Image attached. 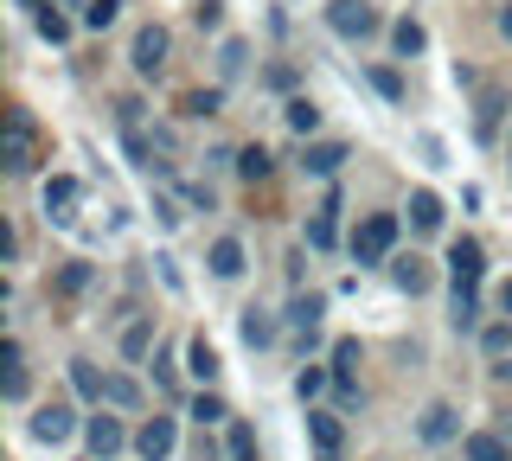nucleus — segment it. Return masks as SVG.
Listing matches in <instances>:
<instances>
[{"label":"nucleus","instance_id":"f257e3e1","mask_svg":"<svg viewBox=\"0 0 512 461\" xmlns=\"http://www.w3.org/2000/svg\"><path fill=\"white\" fill-rule=\"evenodd\" d=\"M0 167L7 173L39 167V122H32V109H20V103L7 109V129H0Z\"/></svg>","mask_w":512,"mask_h":461},{"label":"nucleus","instance_id":"f03ea898","mask_svg":"<svg viewBox=\"0 0 512 461\" xmlns=\"http://www.w3.org/2000/svg\"><path fill=\"white\" fill-rule=\"evenodd\" d=\"M397 250V212H365L359 231H352V263L372 269V263H391Z\"/></svg>","mask_w":512,"mask_h":461},{"label":"nucleus","instance_id":"7ed1b4c3","mask_svg":"<svg viewBox=\"0 0 512 461\" xmlns=\"http://www.w3.org/2000/svg\"><path fill=\"white\" fill-rule=\"evenodd\" d=\"M327 26H333L340 39L359 45V39H372L384 20H378V7H372V0H327Z\"/></svg>","mask_w":512,"mask_h":461},{"label":"nucleus","instance_id":"20e7f679","mask_svg":"<svg viewBox=\"0 0 512 461\" xmlns=\"http://www.w3.org/2000/svg\"><path fill=\"white\" fill-rule=\"evenodd\" d=\"M32 442H45V449H58V442H71L77 436V410L64 404V397H45L39 410H32Z\"/></svg>","mask_w":512,"mask_h":461},{"label":"nucleus","instance_id":"39448f33","mask_svg":"<svg viewBox=\"0 0 512 461\" xmlns=\"http://www.w3.org/2000/svg\"><path fill=\"white\" fill-rule=\"evenodd\" d=\"M167 52H173V33H167V26H141L128 65H135V77H160V71H167Z\"/></svg>","mask_w":512,"mask_h":461},{"label":"nucleus","instance_id":"423d86ee","mask_svg":"<svg viewBox=\"0 0 512 461\" xmlns=\"http://www.w3.org/2000/svg\"><path fill=\"white\" fill-rule=\"evenodd\" d=\"M480 276H487V250H480L474 237H455V244H448V282H455V289H480Z\"/></svg>","mask_w":512,"mask_h":461},{"label":"nucleus","instance_id":"0eeeda50","mask_svg":"<svg viewBox=\"0 0 512 461\" xmlns=\"http://www.w3.org/2000/svg\"><path fill=\"white\" fill-rule=\"evenodd\" d=\"M173 449H180V423L173 417H148L135 429V455L141 461H173Z\"/></svg>","mask_w":512,"mask_h":461},{"label":"nucleus","instance_id":"6e6552de","mask_svg":"<svg viewBox=\"0 0 512 461\" xmlns=\"http://www.w3.org/2000/svg\"><path fill=\"white\" fill-rule=\"evenodd\" d=\"M84 442H90V455H96V461H116L135 436L122 429V417H103V410H96V417H84Z\"/></svg>","mask_w":512,"mask_h":461},{"label":"nucleus","instance_id":"1a4fd4ad","mask_svg":"<svg viewBox=\"0 0 512 461\" xmlns=\"http://www.w3.org/2000/svg\"><path fill=\"white\" fill-rule=\"evenodd\" d=\"M77 199H84V180H71V173H52V180H45V218H52V225H71Z\"/></svg>","mask_w":512,"mask_h":461},{"label":"nucleus","instance_id":"9d476101","mask_svg":"<svg viewBox=\"0 0 512 461\" xmlns=\"http://www.w3.org/2000/svg\"><path fill=\"white\" fill-rule=\"evenodd\" d=\"M416 436H423L429 449L455 442V436H461V410H455V404H423V417H416Z\"/></svg>","mask_w":512,"mask_h":461},{"label":"nucleus","instance_id":"9b49d317","mask_svg":"<svg viewBox=\"0 0 512 461\" xmlns=\"http://www.w3.org/2000/svg\"><path fill=\"white\" fill-rule=\"evenodd\" d=\"M308 442H314V455H320V461H340V449H346L340 417H333V410H314V404H308Z\"/></svg>","mask_w":512,"mask_h":461},{"label":"nucleus","instance_id":"f8f14e48","mask_svg":"<svg viewBox=\"0 0 512 461\" xmlns=\"http://www.w3.org/2000/svg\"><path fill=\"white\" fill-rule=\"evenodd\" d=\"M346 161H352L346 141H308V154H301V173H314V180H333Z\"/></svg>","mask_w":512,"mask_h":461},{"label":"nucleus","instance_id":"ddd939ff","mask_svg":"<svg viewBox=\"0 0 512 461\" xmlns=\"http://www.w3.org/2000/svg\"><path fill=\"white\" fill-rule=\"evenodd\" d=\"M333 244H340V193H327V205L308 218V250H320V257H327Z\"/></svg>","mask_w":512,"mask_h":461},{"label":"nucleus","instance_id":"4468645a","mask_svg":"<svg viewBox=\"0 0 512 461\" xmlns=\"http://www.w3.org/2000/svg\"><path fill=\"white\" fill-rule=\"evenodd\" d=\"M186 372L199 378V391H205V385H218L224 365H218V346L205 340V333H192V340H186Z\"/></svg>","mask_w":512,"mask_h":461},{"label":"nucleus","instance_id":"2eb2a0df","mask_svg":"<svg viewBox=\"0 0 512 461\" xmlns=\"http://www.w3.org/2000/svg\"><path fill=\"white\" fill-rule=\"evenodd\" d=\"M237 333H244V346H256V353H263V346H276L282 321H276L269 308H244V314H237Z\"/></svg>","mask_w":512,"mask_h":461},{"label":"nucleus","instance_id":"dca6fc26","mask_svg":"<svg viewBox=\"0 0 512 461\" xmlns=\"http://www.w3.org/2000/svg\"><path fill=\"white\" fill-rule=\"evenodd\" d=\"M461 455L468 461H512V442L500 429H468V436H461Z\"/></svg>","mask_w":512,"mask_h":461},{"label":"nucleus","instance_id":"f3484780","mask_svg":"<svg viewBox=\"0 0 512 461\" xmlns=\"http://www.w3.org/2000/svg\"><path fill=\"white\" fill-rule=\"evenodd\" d=\"M205 263H212L218 282H237V276H244V244H237V237H218V244L205 250Z\"/></svg>","mask_w":512,"mask_h":461},{"label":"nucleus","instance_id":"a211bd4d","mask_svg":"<svg viewBox=\"0 0 512 461\" xmlns=\"http://www.w3.org/2000/svg\"><path fill=\"white\" fill-rule=\"evenodd\" d=\"M320 314H327V295H295V301H288V314H282V321H288V327H295V333H301V340H314V327H320Z\"/></svg>","mask_w":512,"mask_h":461},{"label":"nucleus","instance_id":"6ab92c4d","mask_svg":"<svg viewBox=\"0 0 512 461\" xmlns=\"http://www.w3.org/2000/svg\"><path fill=\"white\" fill-rule=\"evenodd\" d=\"M410 231H442V199L436 193H429V186H416V193H410Z\"/></svg>","mask_w":512,"mask_h":461},{"label":"nucleus","instance_id":"aec40b11","mask_svg":"<svg viewBox=\"0 0 512 461\" xmlns=\"http://www.w3.org/2000/svg\"><path fill=\"white\" fill-rule=\"evenodd\" d=\"M103 404L109 410H141V385L128 372H103Z\"/></svg>","mask_w":512,"mask_h":461},{"label":"nucleus","instance_id":"412c9836","mask_svg":"<svg viewBox=\"0 0 512 461\" xmlns=\"http://www.w3.org/2000/svg\"><path fill=\"white\" fill-rule=\"evenodd\" d=\"M186 417L199 423V429H218V423H231V404H224V397H218L212 385H205L199 397H192V410H186Z\"/></svg>","mask_w":512,"mask_h":461},{"label":"nucleus","instance_id":"4be33fe9","mask_svg":"<svg viewBox=\"0 0 512 461\" xmlns=\"http://www.w3.org/2000/svg\"><path fill=\"white\" fill-rule=\"evenodd\" d=\"M282 122H288L295 135H314V129H320V103H314V97H288V103H282Z\"/></svg>","mask_w":512,"mask_h":461},{"label":"nucleus","instance_id":"5701e85b","mask_svg":"<svg viewBox=\"0 0 512 461\" xmlns=\"http://www.w3.org/2000/svg\"><path fill=\"white\" fill-rule=\"evenodd\" d=\"M448 321H455V333H474L480 327V295L474 289H455V295H448Z\"/></svg>","mask_w":512,"mask_h":461},{"label":"nucleus","instance_id":"b1692460","mask_svg":"<svg viewBox=\"0 0 512 461\" xmlns=\"http://www.w3.org/2000/svg\"><path fill=\"white\" fill-rule=\"evenodd\" d=\"M237 173H244V180L256 186V180H269V173H276V154L263 148V141H250L244 154H237Z\"/></svg>","mask_w":512,"mask_h":461},{"label":"nucleus","instance_id":"393cba45","mask_svg":"<svg viewBox=\"0 0 512 461\" xmlns=\"http://www.w3.org/2000/svg\"><path fill=\"white\" fill-rule=\"evenodd\" d=\"M391 276H397V289H404V295H423V289H429V263H423V257H397Z\"/></svg>","mask_w":512,"mask_h":461},{"label":"nucleus","instance_id":"a878e982","mask_svg":"<svg viewBox=\"0 0 512 461\" xmlns=\"http://www.w3.org/2000/svg\"><path fill=\"white\" fill-rule=\"evenodd\" d=\"M391 45H397V58H416V52H423V45H429L423 20H410V13H404V20L391 26Z\"/></svg>","mask_w":512,"mask_h":461},{"label":"nucleus","instance_id":"bb28decb","mask_svg":"<svg viewBox=\"0 0 512 461\" xmlns=\"http://www.w3.org/2000/svg\"><path fill=\"white\" fill-rule=\"evenodd\" d=\"M218 109H224V90H186V97H180V116H192V122L218 116Z\"/></svg>","mask_w":512,"mask_h":461},{"label":"nucleus","instance_id":"cd10ccee","mask_svg":"<svg viewBox=\"0 0 512 461\" xmlns=\"http://www.w3.org/2000/svg\"><path fill=\"white\" fill-rule=\"evenodd\" d=\"M480 353H487V359H506L512 353V321H506V314L480 327Z\"/></svg>","mask_w":512,"mask_h":461},{"label":"nucleus","instance_id":"c85d7f7f","mask_svg":"<svg viewBox=\"0 0 512 461\" xmlns=\"http://www.w3.org/2000/svg\"><path fill=\"white\" fill-rule=\"evenodd\" d=\"M224 455H231V461H256V429L231 417V429H224Z\"/></svg>","mask_w":512,"mask_h":461},{"label":"nucleus","instance_id":"c756f323","mask_svg":"<svg viewBox=\"0 0 512 461\" xmlns=\"http://www.w3.org/2000/svg\"><path fill=\"white\" fill-rule=\"evenodd\" d=\"M327 385H333L327 365H301V372H295V397H301V404H314V397L327 391Z\"/></svg>","mask_w":512,"mask_h":461},{"label":"nucleus","instance_id":"7c9ffc66","mask_svg":"<svg viewBox=\"0 0 512 461\" xmlns=\"http://www.w3.org/2000/svg\"><path fill=\"white\" fill-rule=\"evenodd\" d=\"M71 385H77V397H90V404H103V372H96L90 359H71Z\"/></svg>","mask_w":512,"mask_h":461},{"label":"nucleus","instance_id":"2f4dec72","mask_svg":"<svg viewBox=\"0 0 512 461\" xmlns=\"http://www.w3.org/2000/svg\"><path fill=\"white\" fill-rule=\"evenodd\" d=\"M148 346H154V314H148V321H128V327H122V359H141Z\"/></svg>","mask_w":512,"mask_h":461},{"label":"nucleus","instance_id":"473e14b6","mask_svg":"<svg viewBox=\"0 0 512 461\" xmlns=\"http://www.w3.org/2000/svg\"><path fill=\"white\" fill-rule=\"evenodd\" d=\"M122 7H128V0H90V7H84V26H90V33H109V26L122 20Z\"/></svg>","mask_w":512,"mask_h":461},{"label":"nucleus","instance_id":"72a5a7b5","mask_svg":"<svg viewBox=\"0 0 512 461\" xmlns=\"http://www.w3.org/2000/svg\"><path fill=\"white\" fill-rule=\"evenodd\" d=\"M26 391H32L26 365H0V397H7V404H26Z\"/></svg>","mask_w":512,"mask_h":461},{"label":"nucleus","instance_id":"f704fd0d","mask_svg":"<svg viewBox=\"0 0 512 461\" xmlns=\"http://www.w3.org/2000/svg\"><path fill=\"white\" fill-rule=\"evenodd\" d=\"M500 109H506V97H500V90H487V97H480V116H474L480 141H493V129H500Z\"/></svg>","mask_w":512,"mask_h":461},{"label":"nucleus","instance_id":"c9c22d12","mask_svg":"<svg viewBox=\"0 0 512 461\" xmlns=\"http://www.w3.org/2000/svg\"><path fill=\"white\" fill-rule=\"evenodd\" d=\"M32 20H39V39H52V45H64V39H71V20H64L58 7H39Z\"/></svg>","mask_w":512,"mask_h":461},{"label":"nucleus","instance_id":"e433bc0d","mask_svg":"<svg viewBox=\"0 0 512 461\" xmlns=\"http://www.w3.org/2000/svg\"><path fill=\"white\" fill-rule=\"evenodd\" d=\"M365 77H372V90H378L384 103H404V77H397V71H384V65H372V71H365Z\"/></svg>","mask_w":512,"mask_h":461},{"label":"nucleus","instance_id":"4c0bfd02","mask_svg":"<svg viewBox=\"0 0 512 461\" xmlns=\"http://www.w3.org/2000/svg\"><path fill=\"white\" fill-rule=\"evenodd\" d=\"M90 289V263H64L58 269V295H84Z\"/></svg>","mask_w":512,"mask_h":461},{"label":"nucleus","instance_id":"58836bf2","mask_svg":"<svg viewBox=\"0 0 512 461\" xmlns=\"http://www.w3.org/2000/svg\"><path fill=\"white\" fill-rule=\"evenodd\" d=\"M218 71H224V77H237V71H244V45H237V39H224V52H218Z\"/></svg>","mask_w":512,"mask_h":461},{"label":"nucleus","instance_id":"ea45409f","mask_svg":"<svg viewBox=\"0 0 512 461\" xmlns=\"http://www.w3.org/2000/svg\"><path fill=\"white\" fill-rule=\"evenodd\" d=\"M263 84H269V90H295V65H269Z\"/></svg>","mask_w":512,"mask_h":461},{"label":"nucleus","instance_id":"a19ab883","mask_svg":"<svg viewBox=\"0 0 512 461\" xmlns=\"http://www.w3.org/2000/svg\"><path fill=\"white\" fill-rule=\"evenodd\" d=\"M154 378H160V385H167V391H173V385H180V365H173L167 353H154Z\"/></svg>","mask_w":512,"mask_h":461},{"label":"nucleus","instance_id":"79ce46f5","mask_svg":"<svg viewBox=\"0 0 512 461\" xmlns=\"http://www.w3.org/2000/svg\"><path fill=\"white\" fill-rule=\"evenodd\" d=\"M493 308H500L506 321H512V282H500V289H493Z\"/></svg>","mask_w":512,"mask_h":461},{"label":"nucleus","instance_id":"37998d69","mask_svg":"<svg viewBox=\"0 0 512 461\" xmlns=\"http://www.w3.org/2000/svg\"><path fill=\"white\" fill-rule=\"evenodd\" d=\"M493 26H500V39L512 45V0H506V7H500V20H493Z\"/></svg>","mask_w":512,"mask_h":461},{"label":"nucleus","instance_id":"c03bdc74","mask_svg":"<svg viewBox=\"0 0 512 461\" xmlns=\"http://www.w3.org/2000/svg\"><path fill=\"white\" fill-rule=\"evenodd\" d=\"M493 378H500V385H512V359H493Z\"/></svg>","mask_w":512,"mask_h":461},{"label":"nucleus","instance_id":"a18cd8bd","mask_svg":"<svg viewBox=\"0 0 512 461\" xmlns=\"http://www.w3.org/2000/svg\"><path fill=\"white\" fill-rule=\"evenodd\" d=\"M13 7H32V13H39V7H45V0H13Z\"/></svg>","mask_w":512,"mask_h":461},{"label":"nucleus","instance_id":"49530a36","mask_svg":"<svg viewBox=\"0 0 512 461\" xmlns=\"http://www.w3.org/2000/svg\"><path fill=\"white\" fill-rule=\"evenodd\" d=\"M506 161H512V135H506Z\"/></svg>","mask_w":512,"mask_h":461}]
</instances>
